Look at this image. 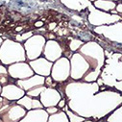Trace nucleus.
I'll use <instances>...</instances> for the list:
<instances>
[{
	"label": "nucleus",
	"mask_w": 122,
	"mask_h": 122,
	"mask_svg": "<svg viewBox=\"0 0 122 122\" xmlns=\"http://www.w3.org/2000/svg\"><path fill=\"white\" fill-rule=\"evenodd\" d=\"M3 41H4V39H3V38H1V37H0V46H1V44H2Z\"/></svg>",
	"instance_id": "36"
},
{
	"label": "nucleus",
	"mask_w": 122,
	"mask_h": 122,
	"mask_svg": "<svg viewBox=\"0 0 122 122\" xmlns=\"http://www.w3.org/2000/svg\"><path fill=\"white\" fill-rule=\"evenodd\" d=\"M112 1H114V2H118V1H121V0H112Z\"/></svg>",
	"instance_id": "38"
},
{
	"label": "nucleus",
	"mask_w": 122,
	"mask_h": 122,
	"mask_svg": "<svg viewBox=\"0 0 122 122\" xmlns=\"http://www.w3.org/2000/svg\"><path fill=\"white\" fill-rule=\"evenodd\" d=\"M0 122H1V120H0Z\"/></svg>",
	"instance_id": "40"
},
{
	"label": "nucleus",
	"mask_w": 122,
	"mask_h": 122,
	"mask_svg": "<svg viewBox=\"0 0 122 122\" xmlns=\"http://www.w3.org/2000/svg\"><path fill=\"white\" fill-rule=\"evenodd\" d=\"M48 122H69L66 112L63 110H59L53 114H49Z\"/></svg>",
	"instance_id": "23"
},
{
	"label": "nucleus",
	"mask_w": 122,
	"mask_h": 122,
	"mask_svg": "<svg viewBox=\"0 0 122 122\" xmlns=\"http://www.w3.org/2000/svg\"><path fill=\"white\" fill-rule=\"evenodd\" d=\"M62 94L56 87H45L39 96L43 108L57 106L58 102L62 99Z\"/></svg>",
	"instance_id": "13"
},
{
	"label": "nucleus",
	"mask_w": 122,
	"mask_h": 122,
	"mask_svg": "<svg viewBox=\"0 0 122 122\" xmlns=\"http://www.w3.org/2000/svg\"><path fill=\"white\" fill-rule=\"evenodd\" d=\"M34 31H27V32H23L21 34H17L15 35V41L20 42V43H23L24 41H26L29 38H31L33 35H34Z\"/></svg>",
	"instance_id": "27"
},
{
	"label": "nucleus",
	"mask_w": 122,
	"mask_h": 122,
	"mask_svg": "<svg viewBox=\"0 0 122 122\" xmlns=\"http://www.w3.org/2000/svg\"><path fill=\"white\" fill-rule=\"evenodd\" d=\"M16 103L19 104V105H21L27 111L33 110V109H41V108H43V106H42V104H41V102L40 101L39 98L31 97V96H29L27 94H25L20 99H18L16 101Z\"/></svg>",
	"instance_id": "19"
},
{
	"label": "nucleus",
	"mask_w": 122,
	"mask_h": 122,
	"mask_svg": "<svg viewBox=\"0 0 122 122\" xmlns=\"http://www.w3.org/2000/svg\"><path fill=\"white\" fill-rule=\"evenodd\" d=\"M49 114L44 108L27 111L20 122H48Z\"/></svg>",
	"instance_id": "16"
},
{
	"label": "nucleus",
	"mask_w": 122,
	"mask_h": 122,
	"mask_svg": "<svg viewBox=\"0 0 122 122\" xmlns=\"http://www.w3.org/2000/svg\"><path fill=\"white\" fill-rule=\"evenodd\" d=\"M62 110L66 112V115H67V117H68L69 122H82V121H86V118H84V117L78 115L76 112H74L73 111H71V110L68 108L67 104H66Z\"/></svg>",
	"instance_id": "24"
},
{
	"label": "nucleus",
	"mask_w": 122,
	"mask_h": 122,
	"mask_svg": "<svg viewBox=\"0 0 122 122\" xmlns=\"http://www.w3.org/2000/svg\"><path fill=\"white\" fill-rule=\"evenodd\" d=\"M24 95H25V90L22 89L15 83H10L5 86H2L1 93H0V96L8 99L9 101H15V102Z\"/></svg>",
	"instance_id": "15"
},
{
	"label": "nucleus",
	"mask_w": 122,
	"mask_h": 122,
	"mask_svg": "<svg viewBox=\"0 0 122 122\" xmlns=\"http://www.w3.org/2000/svg\"><path fill=\"white\" fill-rule=\"evenodd\" d=\"M70 63V79L73 81H80L89 71V65L80 52L72 53L69 58Z\"/></svg>",
	"instance_id": "8"
},
{
	"label": "nucleus",
	"mask_w": 122,
	"mask_h": 122,
	"mask_svg": "<svg viewBox=\"0 0 122 122\" xmlns=\"http://www.w3.org/2000/svg\"><path fill=\"white\" fill-rule=\"evenodd\" d=\"M44 79H45V77H43V76L34 74L33 76L26 78V79H23V80H16L15 84L17 86H19L22 89H24L25 92H26V91H28L31 88H34L36 86L44 85Z\"/></svg>",
	"instance_id": "17"
},
{
	"label": "nucleus",
	"mask_w": 122,
	"mask_h": 122,
	"mask_svg": "<svg viewBox=\"0 0 122 122\" xmlns=\"http://www.w3.org/2000/svg\"><path fill=\"white\" fill-rule=\"evenodd\" d=\"M89 65V71L83 77L82 81L95 82L100 75L101 69L105 64V49L95 41H88L85 42L78 50Z\"/></svg>",
	"instance_id": "3"
},
{
	"label": "nucleus",
	"mask_w": 122,
	"mask_h": 122,
	"mask_svg": "<svg viewBox=\"0 0 122 122\" xmlns=\"http://www.w3.org/2000/svg\"><path fill=\"white\" fill-rule=\"evenodd\" d=\"M84 43H85V41H82V40H79V39H71L70 41H69V44H68V48H69V50L72 53H74V52H77Z\"/></svg>",
	"instance_id": "25"
},
{
	"label": "nucleus",
	"mask_w": 122,
	"mask_h": 122,
	"mask_svg": "<svg viewBox=\"0 0 122 122\" xmlns=\"http://www.w3.org/2000/svg\"><path fill=\"white\" fill-rule=\"evenodd\" d=\"M117 2L112 1V0H95L93 3H91L93 5L94 8L103 11V12H108L110 13L112 10H113L116 6Z\"/></svg>",
	"instance_id": "20"
},
{
	"label": "nucleus",
	"mask_w": 122,
	"mask_h": 122,
	"mask_svg": "<svg viewBox=\"0 0 122 122\" xmlns=\"http://www.w3.org/2000/svg\"><path fill=\"white\" fill-rule=\"evenodd\" d=\"M105 55V64L96 83L99 86H106L107 87H113L115 90L122 92V55L120 52L108 54L106 50Z\"/></svg>",
	"instance_id": "2"
},
{
	"label": "nucleus",
	"mask_w": 122,
	"mask_h": 122,
	"mask_svg": "<svg viewBox=\"0 0 122 122\" xmlns=\"http://www.w3.org/2000/svg\"><path fill=\"white\" fill-rule=\"evenodd\" d=\"M43 26H44V22L41 21V20H39V21L35 22V27H37V28H41Z\"/></svg>",
	"instance_id": "33"
},
{
	"label": "nucleus",
	"mask_w": 122,
	"mask_h": 122,
	"mask_svg": "<svg viewBox=\"0 0 122 122\" xmlns=\"http://www.w3.org/2000/svg\"><path fill=\"white\" fill-rule=\"evenodd\" d=\"M56 26H57V23H55V22H52V23H50V24H49V28H48V29H49L50 31H51V30H53V29H54Z\"/></svg>",
	"instance_id": "34"
},
{
	"label": "nucleus",
	"mask_w": 122,
	"mask_h": 122,
	"mask_svg": "<svg viewBox=\"0 0 122 122\" xmlns=\"http://www.w3.org/2000/svg\"><path fill=\"white\" fill-rule=\"evenodd\" d=\"M28 63H29L30 66L32 67L35 74H38V75H41L43 77L50 75L53 63L48 61L47 59H45L43 56L39 57L32 61H29Z\"/></svg>",
	"instance_id": "14"
},
{
	"label": "nucleus",
	"mask_w": 122,
	"mask_h": 122,
	"mask_svg": "<svg viewBox=\"0 0 122 122\" xmlns=\"http://www.w3.org/2000/svg\"><path fill=\"white\" fill-rule=\"evenodd\" d=\"M18 62H27L23 44L12 39H4L0 46V63L8 66Z\"/></svg>",
	"instance_id": "4"
},
{
	"label": "nucleus",
	"mask_w": 122,
	"mask_h": 122,
	"mask_svg": "<svg viewBox=\"0 0 122 122\" xmlns=\"http://www.w3.org/2000/svg\"><path fill=\"white\" fill-rule=\"evenodd\" d=\"M66 8L74 12H83L86 11L87 7L91 4L88 0H60Z\"/></svg>",
	"instance_id": "18"
},
{
	"label": "nucleus",
	"mask_w": 122,
	"mask_h": 122,
	"mask_svg": "<svg viewBox=\"0 0 122 122\" xmlns=\"http://www.w3.org/2000/svg\"><path fill=\"white\" fill-rule=\"evenodd\" d=\"M88 1H89V2H90V3H93V2H94V1H95V0H88Z\"/></svg>",
	"instance_id": "37"
},
{
	"label": "nucleus",
	"mask_w": 122,
	"mask_h": 122,
	"mask_svg": "<svg viewBox=\"0 0 122 122\" xmlns=\"http://www.w3.org/2000/svg\"><path fill=\"white\" fill-rule=\"evenodd\" d=\"M87 22L93 27L101 26V25H108L112 24L117 21L122 20V16L118 15H112L108 12L100 11L93 7L92 4H90L87 9Z\"/></svg>",
	"instance_id": "5"
},
{
	"label": "nucleus",
	"mask_w": 122,
	"mask_h": 122,
	"mask_svg": "<svg viewBox=\"0 0 122 122\" xmlns=\"http://www.w3.org/2000/svg\"><path fill=\"white\" fill-rule=\"evenodd\" d=\"M46 110V112H48V114H53L55 112H57L60 109L57 107V106H52V107H47V108H44Z\"/></svg>",
	"instance_id": "30"
},
{
	"label": "nucleus",
	"mask_w": 122,
	"mask_h": 122,
	"mask_svg": "<svg viewBox=\"0 0 122 122\" xmlns=\"http://www.w3.org/2000/svg\"><path fill=\"white\" fill-rule=\"evenodd\" d=\"M50 76L52 79L58 83H66L70 79V63L69 59L66 56H62L60 59L53 63Z\"/></svg>",
	"instance_id": "9"
},
{
	"label": "nucleus",
	"mask_w": 122,
	"mask_h": 122,
	"mask_svg": "<svg viewBox=\"0 0 122 122\" xmlns=\"http://www.w3.org/2000/svg\"><path fill=\"white\" fill-rule=\"evenodd\" d=\"M8 73L14 80H23L33 76L35 73L28 62H18L7 66Z\"/></svg>",
	"instance_id": "11"
},
{
	"label": "nucleus",
	"mask_w": 122,
	"mask_h": 122,
	"mask_svg": "<svg viewBox=\"0 0 122 122\" xmlns=\"http://www.w3.org/2000/svg\"><path fill=\"white\" fill-rule=\"evenodd\" d=\"M21 30H23V27H16L15 28V31L16 32H21Z\"/></svg>",
	"instance_id": "35"
},
{
	"label": "nucleus",
	"mask_w": 122,
	"mask_h": 122,
	"mask_svg": "<svg viewBox=\"0 0 122 122\" xmlns=\"http://www.w3.org/2000/svg\"><path fill=\"white\" fill-rule=\"evenodd\" d=\"M27 110L15 101H11L0 112V120L2 122H20L26 114Z\"/></svg>",
	"instance_id": "10"
},
{
	"label": "nucleus",
	"mask_w": 122,
	"mask_h": 122,
	"mask_svg": "<svg viewBox=\"0 0 122 122\" xmlns=\"http://www.w3.org/2000/svg\"><path fill=\"white\" fill-rule=\"evenodd\" d=\"M104 119L107 122H122V105L115 108Z\"/></svg>",
	"instance_id": "21"
},
{
	"label": "nucleus",
	"mask_w": 122,
	"mask_h": 122,
	"mask_svg": "<svg viewBox=\"0 0 122 122\" xmlns=\"http://www.w3.org/2000/svg\"><path fill=\"white\" fill-rule=\"evenodd\" d=\"M11 101H9L8 99H6V98H4V97H2V96H0V112H1L3 110H4V108L10 103Z\"/></svg>",
	"instance_id": "29"
},
{
	"label": "nucleus",
	"mask_w": 122,
	"mask_h": 122,
	"mask_svg": "<svg viewBox=\"0 0 122 122\" xmlns=\"http://www.w3.org/2000/svg\"><path fill=\"white\" fill-rule=\"evenodd\" d=\"M66 105V98L64 96V97H62V99H61L59 102H58V104H57V107L59 108V109H61L62 110L65 106Z\"/></svg>",
	"instance_id": "31"
},
{
	"label": "nucleus",
	"mask_w": 122,
	"mask_h": 122,
	"mask_svg": "<svg viewBox=\"0 0 122 122\" xmlns=\"http://www.w3.org/2000/svg\"><path fill=\"white\" fill-rule=\"evenodd\" d=\"M114 10L117 12V14H118L119 15L122 16V3H121V1H118V2L116 3V6H115Z\"/></svg>",
	"instance_id": "32"
},
{
	"label": "nucleus",
	"mask_w": 122,
	"mask_h": 122,
	"mask_svg": "<svg viewBox=\"0 0 122 122\" xmlns=\"http://www.w3.org/2000/svg\"><path fill=\"white\" fill-rule=\"evenodd\" d=\"M68 108L88 120H102L122 105V94L115 89H100L95 82L71 81L64 88Z\"/></svg>",
	"instance_id": "1"
},
{
	"label": "nucleus",
	"mask_w": 122,
	"mask_h": 122,
	"mask_svg": "<svg viewBox=\"0 0 122 122\" xmlns=\"http://www.w3.org/2000/svg\"><path fill=\"white\" fill-rule=\"evenodd\" d=\"M42 56L47 59L50 62L54 63L55 61L60 59L62 56H64V50L63 46L58 41L54 40H46Z\"/></svg>",
	"instance_id": "12"
},
{
	"label": "nucleus",
	"mask_w": 122,
	"mask_h": 122,
	"mask_svg": "<svg viewBox=\"0 0 122 122\" xmlns=\"http://www.w3.org/2000/svg\"><path fill=\"white\" fill-rule=\"evenodd\" d=\"M10 83H15V80L10 77L7 66L0 63V85L5 86Z\"/></svg>",
	"instance_id": "22"
},
{
	"label": "nucleus",
	"mask_w": 122,
	"mask_h": 122,
	"mask_svg": "<svg viewBox=\"0 0 122 122\" xmlns=\"http://www.w3.org/2000/svg\"><path fill=\"white\" fill-rule=\"evenodd\" d=\"M1 88H2V86L0 85V93H1Z\"/></svg>",
	"instance_id": "39"
},
{
	"label": "nucleus",
	"mask_w": 122,
	"mask_h": 122,
	"mask_svg": "<svg viewBox=\"0 0 122 122\" xmlns=\"http://www.w3.org/2000/svg\"><path fill=\"white\" fill-rule=\"evenodd\" d=\"M45 42H46L45 36L41 34H34L31 38H29L26 41L22 43L26 53L27 62L42 56Z\"/></svg>",
	"instance_id": "7"
},
{
	"label": "nucleus",
	"mask_w": 122,
	"mask_h": 122,
	"mask_svg": "<svg viewBox=\"0 0 122 122\" xmlns=\"http://www.w3.org/2000/svg\"><path fill=\"white\" fill-rule=\"evenodd\" d=\"M57 85H58V83H56V82L52 79V77H51L50 75L45 77V79H44V86H45L46 87H56Z\"/></svg>",
	"instance_id": "28"
},
{
	"label": "nucleus",
	"mask_w": 122,
	"mask_h": 122,
	"mask_svg": "<svg viewBox=\"0 0 122 122\" xmlns=\"http://www.w3.org/2000/svg\"><path fill=\"white\" fill-rule=\"evenodd\" d=\"M46 86L44 85L42 86H36L34 88H31V89H29L28 91H26L25 94L29 95V96H31V97H35V98H39L40 94L41 93V91L45 88Z\"/></svg>",
	"instance_id": "26"
},
{
	"label": "nucleus",
	"mask_w": 122,
	"mask_h": 122,
	"mask_svg": "<svg viewBox=\"0 0 122 122\" xmlns=\"http://www.w3.org/2000/svg\"><path fill=\"white\" fill-rule=\"evenodd\" d=\"M93 32L111 42L117 45L122 44V20L112 24L93 27Z\"/></svg>",
	"instance_id": "6"
}]
</instances>
